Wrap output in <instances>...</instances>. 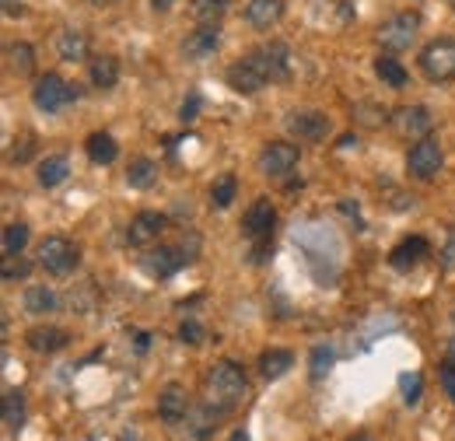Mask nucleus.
<instances>
[{
    "label": "nucleus",
    "instance_id": "nucleus-9",
    "mask_svg": "<svg viewBox=\"0 0 455 441\" xmlns=\"http://www.w3.org/2000/svg\"><path fill=\"white\" fill-rule=\"evenodd\" d=\"M298 148L294 144H284V140H270L263 151H259V172L270 175V179H284L287 172H294L298 165Z\"/></svg>",
    "mask_w": 455,
    "mask_h": 441
},
{
    "label": "nucleus",
    "instance_id": "nucleus-18",
    "mask_svg": "<svg viewBox=\"0 0 455 441\" xmlns=\"http://www.w3.org/2000/svg\"><path fill=\"white\" fill-rule=\"evenodd\" d=\"M218 46H221V28H218V25H200V28H193V32L186 36L182 53L189 56V60H207Z\"/></svg>",
    "mask_w": 455,
    "mask_h": 441
},
{
    "label": "nucleus",
    "instance_id": "nucleus-21",
    "mask_svg": "<svg viewBox=\"0 0 455 441\" xmlns=\"http://www.w3.org/2000/svg\"><path fill=\"white\" fill-rule=\"evenodd\" d=\"M294 368V354L291 350H281V347H274V350H263V357H259V372H263V379H284L287 372Z\"/></svg>",
    "mask_w": 455,
    "mask_h": 441
},
{
    "label": "nucleus",
    "instance_id": "nucleus-35",
    "mask_svg": "<svg viewBox=\"0 0 455 441\" xmlns=\"http://www.w3.org/2000/svg\"><path fill=\"white\" fill-rule=\"evenodd\" d=\"M354 116H357L364 126H382L386 119H393L389 112L382 109V106H375V102H357V106H354Z\"/></svg>",
    "mask_w": 455,
    "mask_h": 441
},
{
    "label": "nucleus",
    "instance_id": "nucleus-45",
    "mask_svg": "<svg viewBox=\"0 0 455 441\" xmlns=\"http://www.w3.org/2000/svg\"><path fill=\"white\" fill-rule=\"evenodd\" d=\"M228 441H252V438H249V435L238 428V431H231V438H228Z\"/></svg>",
    "mask_w": 455,
    "mask_h": 441
},
{
    "label": "nucleus",
    "instance_id": "nucleus-50",
    "mask_svg": "<svg viewBox=\"0 0 455 441\" xmlns=\"http://www.w3.org/2000/svg\"><path fill=\"white\" fill-rule=\"evenodd\" d=\"M449 4H452V7H455V0H449Z\"/></svg>",
    "mask_w": 455,
    "mask_h": 441
},
{
    "label": "nucleus",
    "instance_id": "nucleus-3",
    "mask_svg": "<svg viewBox=\"0 0 455 441\" xmlns=\"http://www.w3.org/2000/svg\"><path fill=\"white\" fill-rule=\"evenodd\" d=\"M420 70L427 81L442 84V81H452L455 77V36L445 39H435L420 50Z\"/></svg>",
    "mask_w": 455,
    "mask_h": 441
},
{
    "label": "nucleus",
    "instance_id": "nucleus-17",
    "mask_svg": "<svg viewBox=\"0 0 455 441\" xmlns=\"http://www.w3.org/2000/svg\"><path fill=\"white\" fill-rule=\"evenodd\" d=\"M228 88L231 92H238V95H256V92H263L267 88V81H263V74L242 56L238 63H231L228 67Z\"/></svg>",
    "mask_w": 455,
    "mask_h": 441
},
{
    "label": "nucleus",
    "instance_id": "nucleus-15",
    "mask_svg": "<svg viewBox=\"0 0 455 441\" xmlns=\"http://www.w3.org/2000/svg\"><path fill=\"white\" fill-rule=\"evenodd\" d=\"M218 410L207 403V406H196V410H189L186 413V428H182V441H207L214 431H218Z\"/></svg>",
    "mask_w": 455,
    "mask_h": 441
},
{
    "label": "nucleus",
    "instance_id": "nucleus-40",
    "mask_svg": "<svg viewBox=\"0 0 455 441\" xmlns=\"http://www.w3.org/2000/svg\"><path fill=\"white\" fill-rule=\"evenodd\" d=\"M442 389H445V396L455 403V365L452 361H445V365H442Z\"/></svg>",
    "mask_w": 455,
    "mask_h": 441
},
{
    "label": "nucleus",
    "instance_id": "nucleus-20",
    "mask_svg": "<svg viewBox=\"0 0 455 441\" xmlns=\"http://www.w3.org/2000/svg\"><path fill=\"white\" fill-rule=\"evenodd\" d=\"M281 14H284V0H249L245 4V21L252 28H270L281 21Z\"/></svg>",
    "mask_w": 455,
    "mask_h": 441
},
{
    "label": "nucleus",
    "instance_id": "nucleus-6",
    "mask_svg": "<svg viewBox=\"0 0 455 441\" xmlns=\"http://www.w3.org/2000/svg\"><path fill=\"white\" fill-rule=\"evenodd\" d=\"M77 260H81L77 245L67 242V238H60V235L43 238V245H39V267L53 277H67L74 267H77Z\"/></svg>",
    "mask_w": 455,
    "mask_h": 441
},
{
    "label": "nucleus",
    "instance_id": "nucleus-42",
    "mask_svg": "<svg viewBox=\"0 0 455 441\" xmlns=\"http://www.w3.org/2000/svg\"><path fill=\"white\" fill-rule=\"evenodd\" d=\"M442 267H445V270H452V274H455V231L449 235V242L442 245Z\"/></svg>",
    "mask_w": 455,
    "mask_h": 441
},
{
    "label": "nucleus",
    "instance_id": "nucleus-46",
    "mask_svg": "<svg viewBox=\"0 0 455 441\" xmlns=\"http://www.w3.org/2000/svg\"><path fill=\"white\" fill-rule=\"evenodd\" d=\"M354 144H357V137H350V133H347V137H340V148H354Z\"/></svg>",
    "mask_w": 455,
    "mask_h": 441
},
{
    "label": "nucleus",
    "instance_id": "nucleus-38",
    "mask_svg": "<svg viewBox=\"0 0 455 441\" xmlns=\"http://www.w3.org/2000/svg\"><path fill=\"white\" fill-rule=\"evenodd\" d=\"M179 340H182V343H193V347L204 343V326H200L196 319H186V323L179 326Z\"/></svg>",
    "mask_w": 455,
    "mask_h": 441
},
{
    "label": "nucleus",
    "instance_id": "nucleus-24",
    "mask_svg": "<svg viewBox=\"0 0 455 441\" xmlns=\"http://www.w3.org/2000/svg\"><path fill=\"white\" fill-rule=\"evenodd\" d=\"M21 301H25V312H28V316H46V312L57 309V294H53V287H46V284H32Z\"/></svg>",
    "mask_w": 455,
    "mask_h": 441
},
{
    "label": "nucleus",
    "instance_id": "nucleus-39",
    "mask_svg": "<svg viewBox=\"0 0 455 441\" xmlns=\"http://www.w3.org/2000/svg\"><path fill=\"white\" fill-rule=\"evenodd\" d=\"M270 249H274V235H267V238H256V242H252V263H267Z\"/></svg>",
    "mask_w": 455,
    "mask_h": 441
},
{
    "label": "nucleus",
    "instance_id": "nucleus-5",
    "mask_svg": "<svg viewBox=\"0 0 455 441\" xmlns=\"http://www.w3.org/2000/svg\"><path fill=\"white\" fill-rule=\"evenodd\" d=\"M442 165H445V151H442V140H438V137L417 140V144L410 148V155H406V172H410L413 179H420V182L435 179V175L442 172Z\"/></svg>",
    "mask_w": 455,
    "mask_h": 441
},
{
    "label": "nucleus",
    "instance_id": "nucleus-28",
    "mask_svg": "<svg viewBox=\"0 0 455 441\" xmlns=\"http://www.w3.org/2000/svg\"><path fill=\"white\" fill-rule=\"evenodd\" d=\"M67 175H70V162H67V155H53V158L39 162V172H36L39 186H46V189L60 186V182H63Z\"/></svg>",
    "mask_w": 455,
    "mask_h": 441
},
{
    "label": "nucleus",
    "instance_id": "nucleus-29",
    "mask_svg": "<svg viewBox=\"0 0 455 441\" xmlns=\"http://www.w3.org/2000/svg\"><path fill=\"white\" fill-rule=\"evenodd\" d=\"M7 67L18 74V77H28L36 70V50L28 43H14L7 46Z\"/></svg>",
    "mask_w": 455,
    "mask_h": 441
},
{
    "label": "nucleus",
    "instance_id": "nucleus-36",
    "mask_svg": "<svg viewBox=\"0 0 455 441\" xmlns=\"http://www.w3.org/2000/svg\"><path fill=\"white\" fill-rule=\"evenodd\" d=\"M32 270V263L25 260V256H4V267H0V277L11 284V280H18V277H28Z\"/></svg>",
    "mask_w": 455,
    "mask_h": 441
},
{
    "label": "nucleus",
    "instance_id": "nucleus-32",
    "mask_svg": "<svg viewBox=\"0 0 455 441\" xmlns=\"http://www.w3.org/2000/svg\"><path fill=\"white\" fill-rule=\"evenodd\" d=\"M228 14V0H193V18L204 25H218Z\"/></svg>",
    "mask_w": 455,
    "mask_h": 441
},
{
    "label": "nucleus",
    "instance_id": "nucleus-16",
    "mask_svg": "<svg viewBox=\"0 0 455 441\" xmlns=\"http://www.w3.org/2000/svg\"><path fill=\"white\" fill-rule=\"evenodd\" d=\"M431 253V245H427V238H420V235H413V238H406V242H399L396 249L389 253V263H393V270L399 274H410V270H417L420 267V260Z\"/></svg>",
    "mask_w": 455,
    "mask_h": 441
},
{
    "label": "nucleus",
    "instance_id": "nucleus-33",
    "mask_svg": "<svg viewBox=\"0 0 455 441\" xmlns=\"http://www.w3.org/2000/svg\"><path fill=\"white\" fill-rule=\"evenodd\" d=\"M235 193H238V179H235V175H221V179L214 182V189H211V200H214L218 211H228V207L235 204Z\"/></svg>",
    "mask_w": 455,
    "mask_h": 441
},
{
    "label": "nucleus",
    "instance_id": "nucleus-41",
    "mask_svg": "<svg viewBox=\"0 0 455 441\" xmlns=\"http://www.w3.org/2000/svg\"><path fill=\"white\" fill-rule=\"evenodd\" d=\"M196 112H200V95H189V99L182 102V109H179V119H182V123H193Z\"/></svg>",
    "mask_w": 455,
    "mask_h": 441
},
{
    "label": "nucleus",
    "instance_id": "nucleus-26",
    "mask_svg": "<svg viewBox=\"0 0 455 441\" xmlns=\"http://www.w3.org/2000/svg\"><path fill=\"white\" fill-rule=\"evenodd\" d=\"M84 151H88V158L95 165H113L116 155H119V144H116L109 133H92L88 144H84Z\"/></svg>",
    "mask_w": 455,
    "mask_h": 441
},
{
    "label": "nucleus",
    "instance_id": "nucleus-22",
    "mask_svg": "<svg viewBox=\"0 0 455 441\" xmlns=\"http://www.w3.org/2000/svg\"><path fill=\"white\" fill-rule=\"evenodd\" d=\"M4 424H7V435H18L25 428V392L21 389L4 392Z\"/></svg>",
    "mask_w": 455,
    "mask_h": 441
},
{
    "label": "nucleus",
    "instance_id": "nucleus-48",
    "mask_svg": "<svg viewBox=\"0 0 455 441\" xmlns=\"http://www.w3.org/2000/svg\"><path fill=\"white\" fill-rule=\"evenodd\" d=\"M95 7H109V4H116V0H92Z\"/></svg>",
    "mask_w": 455,
    "mask_h": 441
},
{
    "label": "nucleus",
    "instance_id": "nucleus-37",
    "mask_svg": "<svg viewBox=\"0 0 455 441\" xmlns=\"http://www.w3.org/2000/svg\"><path fill=\"white\" fill-rule=\"evenodd\" d=\"M399 389H403V399L413 406V403H420V392H424V382H420V375L413 372V375H399Z\"/></svg>",
    "mask_w": 455,
    "mask_h": 441
},
{
    "label": "nucleus",
    "instance_id": "nucleus-44",
    "mask_svg": "<svg viewBox=\"0 0 455 441\" xmlns=\"http://www.w3.org/2000/svg\"><path fill=\"white\" fill-rule=\"evenodd\" d=\"M172 4H175V0H151V7H155V11H169Z\"/></svg>",
    "mask_w": 455,
    "mask_h": 441
},
{
    "label": "nucleus",
    "instance_id": "nucleus-2",
    "mask_svg": "<svg viewBox=\"0 0 455 441\" xmlns=\"http://www.w3.org/2000/svg\"><path fill=\"white\" fill-rule=\"evenodd\" d=\"M245 60L263 74L267 84H284V81H291V50H287L284 43H263V46H256Z\"/></svg>",
    "mask_w": 455,
    "mask_h": 441
},
{
    "label": "nucleus",
    "instance_id": "nucleus-27",
    "mask_svg": "<svg viewBox=\"0 0 455 441\" xmlns=\"http://www.w3.org/2000/svg\"><path fill=\"white\" fill-rule=\"evenodd\" d=\"M57 50H60V60H67V63L84 60V56H88V36L77 32V28H67V32H60Z\"/></svg>",
    "mask_w": 455,
    "mask_h": 441
},
{
    "label": "nucleus",
    "instance_id": "nucleus-34",
    "mask_svg": "<svg viewBox=\"0 0 455 441\" xmlns=\"http://www.w3.org/2000/svg\"><path fill=\"white\" fill-rule=\"evenodd\" d=\"M308 368H312V379L323 382L330 375V368H333V350L330 347H315L312 357H308Z\"/></svg>",
    "mask_w": 455,
    "mask_h": 441
},
{
    "label": "nucleus",
    "instance_id": "nucleus-25",
    "mask_svg": "<svg viewBox=\"0 0 455 441\" xmlns=\"http://www.w3.org/2000/svg\"><path fill=\"white\" fill-rule=\"evenodd\" d=\"M158 182V162L151 158H133L126 168V186L130 189H151Z\"/></svg>",
    "mask_w": 455,
    "mask_h": 441
},
{
    "label": "nucleus",
    "instance_id": "nucleus-1",
    "mask_svg": "<svg viewBox=\"0 0 455 441\" xmlns=\"http://www.w3.org/2000/svg\"><path fill=\"white\" fill-rule=\"evenodd\" d=\"M245 392H249L245 372H242L235 361H218V365L207 372V403H211L218 413H231L235 406H242Z\"/></svg>",
    "mask_w": 455,
    "mask_h": 441
},
{
    "label": "nucleus",
    "instance_id": "nucleus-31",
    "mask_svg": "<svg viewBox=\"0 0 455 441\" xmlns=\"http://www.w3.org/2000/svg\"><path fill=\"white\" fill-rule=\"evenodd\" d=\"M28 245V224L14 220L4 228V256H21V249Z\"/></svg>",
    "mask_w": 455,
    "mask_h": 441
},
{
    "label": "nucleus",
    "instance_id": "nucleus-43",
    "mask_svg": "<svg viewBox=\"0 0 455 441\" xmlns=\"http://www.w3.org/2000/svg\"><path fill=\"white\" fill-rule=\"evenodd\" d=\"M0 4H4V14H7V18L21 14V0H0Z\"/></svg>",
    "mask_w": 455,
    "mask_h": 441
},
{
    "label": "nucleus",
    "instance_id": "nucleus-10",
    "mask_svg": "<svg viewBox=\"0 0 455 441\" xmlns=\"http://www.w3.org/2000/svg\"><path fill=\"white\" fill-rule=\"evenodd\" d=\"M393 126H396L399 137H410V140H424L431 137V126H435V116L427 106H403L393 112Z\"/></svg>",
    "mask_w": 455,
    "mask_h": 441
},
{
    "label": "nucleus",
    "instance_id": "nucleus-8",
    "mask_svg": "<svg viewBox=\"0 0 455 441\" xmlns=\"http://www.w3.org/2000/svg\"><path fill=\"white\" fill-rule=\"evenodd\" d=\"M287 130H291L298 140L319 144V140H326V137H330L333 123H330V116H326V112L301 109V112H291V116H287Z\"/></svg>",
    "mask_w": 455,
    "mask_h": 441
},
{
    "label": "nucleus",
    "instance_id": "nucleus-49",
    "mask_svg": "<svg viewBox=\"0 0 455 441\" xmlns=\"http://www.w3.org/2000/svg\"><path fill=\"white\" fill-rule=\"evenodd\" d=\"M350 441H371V438H350Z\"/></svg>",
    "mask_w": 455,
    "mask_h": 441
},
{
    "label": "nucleus",
    "instance_id": "nucleus-30",
    "mask_svg": "<svg viewBox=\"0 0 455 441\" xmlns=\"http://www.w3.org/2000/svg\"><path fill=\"white\" fill-rule=\"evenodd\" d=\"M375 74H379V81L389 84V88H406V67L399 63L396 56H379V60H375Z\"/></svg>",
    "mask_w": 455,
    "mask_h": 441
},
{
    "label": "nucleus",
    "instance_id": "nucleus-19",
    "mask_svg": "<svg viewBox=\"0 0 455 441\" xmlns=\"http://www.w3.org/2000/svg\"><path fill=\"white\" fill-rule=\"evenodd\" d=\"M25 340L36 354H57L70 343V333L60 330V326H36V330L25 333Z\"/></svg>",
    "mask_w": 455,
    "mask_h": 441
},
{
    "label": "nucleus",
    "instance_id": "nucleus-14",
    "mask_svg": "<svg viewBox=\"0 0 455 441\" xmlns=\"http://www.w3.org/2000/svg\"><path fill=\"white\" fill-rule=\"evenodd\" d=\"M189 410H193V406H189V392H186V389L182 386L162 389V396H158V417H162L169 428H179Z\"/></svg>",
    "mask_w": 455,
    "mask_h": 441
},
{
    "label": "nucleus",
    "instance_id": "nucleus-13",
    "mask_svg": "<svg viewBox=\"0 0 455 441\" xmlns=\"http://www.w3.org/2000/svg\"><path fill=\"white\" fill-rule=\"evenodd\" d=\"M274 220H277L274 204H270L267 196H259V200H256V204L245 211V218H242V235H245L249 242L267 238V235H274Z\"/></svg>",
    "mask_w": 455,
    "mask_h": 441
},
{
    "label": "nucleus",
    "instance_id": "nucleus-12",
    "mask_svg": "<svg viewBox=\"0 0 455 441\" xmlns=\"http://www.w3.org/2000/svg\"><path fill=\"white\" fill-rule=\"evenodd\" d=\"M189 260H193V253H186V245H182V249H175V245H158V249H151V253L144 256V270L151 277H172L175 270H182Z\"/></svg>",
    "mask_w": 455,
    "mask_h": 441
},
{
    "label": "nucleus",
    "instance_id": "nucleus-4",
    "mask_svg": "<svg viewBox=\"0 0 455 441\" xmlns=\"http://www.w3.org/2000/svg\"><path fill=\"white\" fill-rule=\"evenodd\" d=\"M77 99V88L74 84H67L60 74H46V77H39L36 81V88H32V102H36V109L39 112H63L70 102Z\"/></svg>",
    "mask_w": 455,
    "mask_h": 441
},
{
    "label": "nucleus",
    "instance_id": "nucleus-47",
    "mask_svg": "<svg viewBox=\"0 0 455 441\" xmlns=\"http://www.w3.org/2000/svg\"><path fill=\"white\" fill-rule=\"evenodd\" d=\"M449 361H452V365H455V336H452V340H449Z\"/></svg>",
    "mask_w": 455,
    "mask_h": 441
},
{
    "label": "nucleus",
    "instance_id": "nucleus-23",
    "mask_svg": "<svg viewBox=\"0 0 455 441\" xmlns=\"http://www.w3.org/2000/svg\"><path fill=\"white\" fill-rule=\"evenodd\" d=\"M116 81H119V60L109 53L92 56V84L109 92V88H116Z\"/></svg>",
    "mask_w": 455,
    "mask_h": 441
},
{
    "label": "nucleus",
    "instance_id": "nucleus-7",
    "mask_svg": "<svg viewBox=\"0 0 455 441\" xmlns=\"http://www.w3.org/2000/svg\"><path fill=\"white\" fill-rule=\"evenodd\" d=\"M417 28H420V14L413 11H399L389 21H382L379 28V43L389 50V53H399V50H410V43L417 39Z\"/></svg>",
    "mask_w": 455,
    "mask_h": 441
},
{
    "label": "nucleus",
    "instance_id": "nucleus-11",
    "mask_svg": "<svg viewBox=\"0 0 455 441\" xmlns=\"http://www.w3.org/2000/svg\"><path fill=\"white\" fill-rule=\"evenodd\" d=\"M165 228H169V218H165V214H158V211H140L137 218L130 220V228H126V242L137 245V249H148V245H155V242L162 238Z\"/></svg>",
    "mask_w": 455,
    "mask_h": 441
}]
</instances>
